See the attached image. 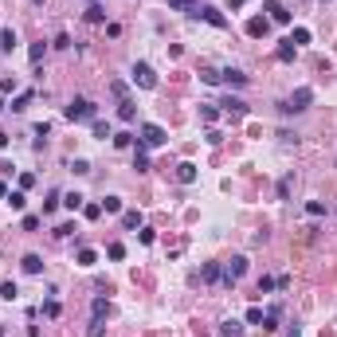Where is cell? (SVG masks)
<instances>
[{"label":"cell","instance_id":"9f6ffc18","mask_svg":"<svg viewBox=\"0 0 337 337\" xmlns=\"http://www.w3.org/2000/svg\"><path fill=\"white\" fill-rule=\"evenodd\" d=\"M31 4H44V0H31Z\"/></svg>","mask_w":337,"mask_h":337},{"label":"cell","instance_id":"f6af8a7d","mask_svg":"<svg viewBox=\"0 0 337 337\" xmlns=\"http://www.w3.org/2000/svg\"><path fill=\"white\" fill-rule=\"evenodd\" d=\"M290 184H294L290 176H282V180H279V196H282V200H286V196H290Z\"/></svg>","mask_w":337,"mask_h":337},{"label":"cell","instance_id":"d590c367","mask_svg":"<svg viewBox=\"0 0 337 337\" xmlns=\"http://www.w3.org/2000/svg\"><path fill=\"white\" fill-rule=\"evenodd\" d=\"M200 118H204L208 126H212V122H216V118H220V110H216V106H200Z\"/></svg>","mask_w":337,"mask_h":337},{"label":"cell","instance_id":"484cf974","mask_svg":"<svg viewBox=\"0 0 337 337\" xmlns=\"http://www.w3.org/2000/svg\"><path fill=\"white\" fill-rule=\"evenodd\" d=\"M44 55H47V44H31V51H28L31 67H40V63H44Z\"/></svg>","mask_w":337,"mask_h":337},{"label":"cell","instance_id":"e0dca14e","mask_svg":"<svg viewBox=\"0 0 337 337\" xmlns=\"http://www.w3.org/2000/svg\"><path fill=\"white\" fill-rule=\"evenodd\" d=\"M220 337H243V322H235V318H228V322L220 325Z\"/></svg>","mask_w":337,"mask_h":337},{"label":"cell","instance_id":"8d00e7d4","mask_svg":"<svg viewBox=\"0 0 337 337\" xmlns=\"http://www.w3.org/2000/svg\"><path fill=\"white\" fill-rule=\"evenodd\" d=\"M83 216H87V220H98V216H102V204H83Z\"/></svg>","mask_w":337,"mask_h":337},{"label":"cell","instance_id":"7dc6e473","mask_svg":"<svg viewBox=\"0 0 337 337\" xmlns=\"http://www.w3.org/2000/svg\"><path fill=\"white\" fill-rule=\"evenodd\" d=\"M16 90V79H0V94H12Z\"/></svg>","mask_w":337,"mask_h":337},{"label":"cell","instance_id":"11a10c76","mask_svg":"<svg viewBox=\"0 0 337 337\" xmlns=\"http://www.w3.org/2000/svg\"><path fill=\"white\" fill-rule=\"evenodd\" d=\"M4 110H8V102H4V94H0V114H4Z\"/></svg>","mask_w":337,"mask_h":337},{"label":"cell","instance_id":"44dd1931","mask_svg":"<svg viewBox=\"0 0 337 337\" xmlns=\"http://www.w3.org/2000/svg\"><path fill=\"white\" fill-rule=\"evenodd\" d=\"M122 228L126 232H137L141 228V212H122Z\"/></svg>","mask_w":337,"mask_h":337},{"label":"cell","instance_id":"7a4b0ae2","mask_svg":"<svg viewBox=\"0 0 337 337\" xmlns=\"http://www.w3.org/2000/svg\"><path fill=\"white\" fill-rule=\"evenodd\" d=\"M247 275V255H232L228 263H223V275H220V282L223 286H235V282Z\"/></svg>","mask_w":337,"mask_h":337},{"label":"cell","instance_id":"d4e9b609","mask_svg":"<svg viewBox=\"0 0 337 337\" xmlns=\"http://www.w3.org/2000/svg\"><path fill=\"white\" fill-rule=\"evenodd\" d=\"M59 204H63V192H47V200H44V216H51Z\"/></svg>","mask_w":337,"mask_h":337},{"label":"cell","instance_id":"8992f818","mask_svg":"<svg viewBox=\"0 0 337 337\" xmlns=\"http://www.w3.org/2000/svg\"><path fill=\"white\" fill-rule=\"evenodd\" d=\"M196 16H200V20H208L212 28H228V16H223L220 8H212V4H204V8H196Z\"/></svg>","mask_w":337,"mask_h":337},{"label":"cell","instance_id":"d6986e66","mask_svg":"<svg viewBox=\"0 0 337 337\" xmlns=\"http://www.w3.org/2000/svg\"><path fill=\"white\" fill-rule=\"evenodd\" d=\"M118 118H122V122H133V118H137V106H133V98L118 102Z\"/></svg>","mask_w":337,"mask_h":337},{"label":"cell","instance_id":"f907efd6","mask_svg":"<svg viewBox=\"0 0 337 337\" xmlns=\"http://www.w3.org/2000/svg\"><path fill=\"white\" fill-rule=\"evenodd\" d=\"M8 192H12V189H8V184H4V180H0V200H8Z\"/></svg>","mask_w":337,"mask_h":337},{"label":"cell","instance_id":"30bf717a","mask_svg":"<svg viewBox=\"0 0 337 337\" xmlns=\"http://www.w3.org/2000/svg\"><path fill=\"white\" fill-rule=\"evenodd\" d=\"M106 314H110V302L106 298H94L90 302V322H106Z\"/></svg>","mask_w":337,"mask_h":337},{"label":"cell","instance_id":"603a6c76","mask_svg":"<svg viewBox=\"0 0 337 337\" xmlns=\"http://www.w3.org/2000/svg\"><path fill=\"white\" fill-rule=\"evenodd\" d=\"M8 204H12V212H24V208H28V196H24V189L8 192Z\"/></svg>","mask_w":337,"mask_h":337},{"label":"cell","instance_id":"2e32d148","mask_svg":"<svg viewBox=\"0 0 337 337\" xmlns=\"http://www.w3.org/2000/svg\"><path fill=\"white\" fill-rule=\"evenodd\" d=\"M294 55H298V47H294L290 40H286V44H279V51H275V59H279V63H294Z\"/></svg>","mask_w":337,"mask_h":337},{"label":"cell","instance_id":"277c9868","mask_svg":"<svg viewBox=\"0 0 337 337\" xmlns=\"http://www.w3.org/2000/svg\"><path fill=\"white\" fill-rule=\"evenodd\" d=\"M67 118H71V122H94V118H98V106L90 102V98H74V102L67 106Z\"/></svg>","mask_w":337,"mask_h":337},{"label":"cell","instance_id":"bcb514c9","mask_svg":"<svg viewBox=\"0 0 337 337\" xmlns=\"http://www.w3.org/2000/svg\"><path fill=\"white\" fill-rule=\"evenodd\" d=\"M137 239H141V243H153L157 235H153V228H137Z\"/></svg>","mask_w":337,"mask_h":337},{"label":"cell","instance_id":"7c38bea8","mask_svg":"<svg viewBox=\"0 0 337 337\" xmlns=\"http://www.w3.org/2000/svg\"><path fill=\"white\" fill-rule=\"evenodd\" d=\"M176 180H180V184H192V180H196V165L180 161V165H176Z\"/></svg>","mask_w":337,"mask_h":337},{"label":"cell","instance_id":"ac0fdd59","mask_svg":"<svg viewBox=\"0 0 337 337\" xmlns=\"http://www.w3.org/2000/svg\"><path fill=\"white\" fill-rule=\"evenodd\" d=\"M20 267H24L28 275H40V271H44V259H40V255H24V259H20Z\"/></svg>","mask_w":337,"mask_h":337},{"label":"cell","instance_id":"f546056e","mask_svg":"<svg viewBox=\"0 0 337 337\" xmlns=\"http://www.w3.org/2000/svg\"><path fill=\"white\" fill-rule=\"evenodd\" d=\"M87 20H90V24H102V20H106V8H102V4H90V8H87Z\"/></svg>","mask_w":337,"mask_h":337},{"label":"cell","instance_id":"c3c4849f","mask_svg":"<svg viewBox=\"0 0 337 337\" xmlns=\"http://www.w3.org/2000/svg\"><path fill=\"white\" fill-rule=\"evenodd\" d=\"M40 228V216H24V232H35Z\"/></svg>","mask_w":337,"mask_h":337},{"label":"cell","instance_id":"681fc988","mask_svg":"<svg viewBox=\"0 0 337 337\" xmlns=\"http://www.w3.org/2000/svg\"><path fill=\"white\" fill-rule=\"evenodd\" d=\"M267 290H275V279H267V275H263V279H259V294H267Z\"/></svg>","mask_w":337,"mask_h":337},{"label":"cell","instance_id":"ee69618b","mask_svg":"<svg viewBox=\"0 0 337 337\" xmlns=\"http://www.w3.org/2000/svg\"><path fill=\"white\" fill-rule=\"evenodd\" d=\"M67 235H74V223H59V228H55V239H67Z\"/></svg>","mask_w":337,"mask_h":337},{"label":"cell","instance_id":"5bb4252c","mask_svg":"<svg viewBox=\"0 0 337 337\" xmlns=\"http://www.w3.org/2000/svg\"><path fill=\"white\" fill-rule=\"evenodd\" d=\"M74 263H79V267H94V263H98V251H94V247H79Z\"/></svg>","mask_w":337,"mask_h":337},{"label":"cell","instance_id":"60d3db41","mask_svg":"<svg viewBox=\"0 0 337 337\" xmlns=\"http://www.w3.org/2000/svg\"><path fill=\"white\" fill-rule=\"evenodd\" d=\"M59 310H63V306H59L55 298H47V302H44V314H47V318H59Z\"/></svg>","mask_w":337,"mask_h":337},{"label":"cell","instance_id":"ba28073f","mask_svg":"<svg viewBox=\"0 0 337 337\" xmlns=\"http://www.w3.org/2000/svg\"><path fill=\"white\" fill-rule=\"evenodd\" d=\"M220 106H223V114H232V118H243V114H247V102H243V98H235V94H228Z\"/></svg>","mask_w":337,"mask_h":337},{"label":"cell","instance_id":"7402d4cb","mask_svg":"<svg viewBox=\"0 0 337 337\" xmlns=\"http://www.w3.org/2000/svg\"><path fill=\"white\" fill-rule=\"evenodd\" d=\"M275 329H279V310L271 306V310L263 314V333H275Z\"/></svg>","mask_w":337,"mask_h":337},{"label":"cell","instance_id":"f35d334b","mask_svg":"<svg viewBox=\"0 0 337 337\" xmlns=\"http://www.w3.org/2000/svg\"><path fill=\"white\" fill-rule=\"evenodd\" d=\"M247 325H263V310H259V306L247 310Z\"/></svg>","mask_w":337,"mask_h":337},{"label":"cell","instance_id":"5b68a950","mask_svg":"<svg viewBox=\"0 0 337 337\" xmlns=\"http://www.w3.org/2000/svg\"><path fill=\"white\" fill-rule=\"evenodd\" d=\"M133 83L141 90H157V74H153V67L149 63H133Z\"/></svg>","mask_w":337,"mask_h":337},{"label":"cell","instance_id":"74e56055","mask_svg":"<svg viewBox=\"0 0 337 337\" xmlns=\"http://www.w3.org/2000/svg\"><path fill=\"white\" fill-rule=\"evenodd\" d=\"M114 145L118 149H130L133 145V133H114Z\"/></svg>","mask_w":337,"mask_h":337},{"label":"cell","instance_id":"680465c9","mask_svg":"<svg viewBox=\"0 0 337 337\" xmlns=\"http://www.w3.org/2000/svg\"><path fill=\"white\" fill-rule=\"evenodd\" d=\"M90 4H98V0H90Z\"/></svg>","mask_w":337,"mask_h":337},{"label":"cell","instance_id":"9a60e30c","mask_svg":"<svg viewBox=\"0 0 337 337\" xmlns=\"http://www.w3.org/2000/svg\"><path fill=\"white\" fill-rule=\"evenodd\" d=\"M220 275H223L220 263H204V267H200V279H204V282H220Z\"/></svg>","mask_w":337,"mask_h":337},{"label":"cell","instance_id":"6da1fadb","mask_svg":"<svg viewBox=\"0 0 337 337\" xmlns=\"http://www.w3.org/2000/svg\"><path fill=\"white\" fill-rule=\"evenodd\" d=\"M165 141H169V133H165L157 122H145V126L137 130V145L141 149H157V145H165Z\"/></svg>","mask_w":337,"mask_h":337},{"label":"cell","instance_id":"52a82bcc","mask_svg":"<svg viewBox=\"0 0 337 337\" xmlns=\"http://www.w3.org/2000/svg\"><path fill=\"white\" fill-rule=\"evenodd\" d=\"M267 31H271V20H267V16H251L247 20V35L251 40H263Z\"/></svg>","mask_w":337,"mask_h":337},{"label":"cell","instance_id":"816d5d0a","mask_svg":"<svg viewBox=\"0 0 337 337\" xmlns=\"http://www.w3.org/2000/svg\"><path fill=\"white\" fill-rule=\"evenodd\" d=\"M243 4H247V0H228V8H243Z\"/></svg>","mask_w":337,"mask_h":337},{"label":"cell","instance_id":"db71d44e","mask_svg":"<svg viewBox=\"0 0 337 337\" xmlns=\"http://www.w3.org/2000/svg\"><path fill=\"white\" fill-rule=\"evenodd\" d=\"M286 337H302V329H298V325H290V333H286Z\"/></svg>","mask_w":337,"mask_h":337},{"label":"cell","instance_id":"8fae6325","mask_svg":"<svg viewBox=\"0 0 337 337\" xmlns=\"http://www.w3.org/2000/svg\"><path fill=\"white\" fill-rule=\"evenodd\" d=\"M220 79L228 83V87H247V74L235 71V67H228V71H220Z\"/></svg>","mask_w":337,"mask_h":337},{"label":"cell","instance_id":"b9f144b4","mask_svg":"<svg viewBox=\"0 0 337 337\" xmlns=\"http://www.w3.org/2000/svg\"><path fill=\"white\" fill-rule=\"evenodd\" d=\"M51 47H59V51H67V47H71V35H67V31H59V35H55V44H51Z\"/></svg>","mask_w":337,"mask_h":337},{"label":"cell","instance_id":"1f68e13d","mask_svg":"<svg viewBox=\"0 0 337 337\" xmlns=\"http://www.w3.org/2000/svg\"><path fill=\"white\" fill-rule=\"evenodd\" d=\"M110 94H114L118 102H126V98H130V87H126V83H110Z\"/></svg>","mask_w":337,"mask_h":337},{"label":"cell","instance_id":"ffe728a7","mask_svg":"<svg viewBox=\"0 0 337 337\" xmlns=\"http://www.w3.org/2000/svg\"><path fill=\"white\" fill-rule=\"evenodd\" d=\"M133 169H137V173H149V153L141 145L133 149Z\"/></svg>","mask_w":337,"mask_h":337},{"label":"cell","instance_id":"4fadbf2b","mask_svg":"<svg viewBox=\"0 0 337 337\" xmlns=\"http://www.w3.org/2000/svg\"><path fill=\"white\" fill-rule=\"evenodd\" d=\"M83 204H87V196H83V192H63V208H71V212H83Z\"/></svg>","mask_w":337,"mask_h":337},{"label":"cell","instance_id":"ab89813d","mask_svg":"<svg viewBox=\"0 0 337 337\" xmlns=\"http://www.w3.org/2000/svg\"><path fill=\"white\" fill-rule=\"evenodd\" d=\"M71 169H74L79 176H87V173H90V161H83V157H74V161H71Z\"/></svg>","mask_w":337,"mask_h":337},{"label":"cell","instance_id":"d6a6232c","mask_svg":"<svg viewBox=\"0 0 337 337\" xmlns=\"http://www.w3.org/2000/svg\"><path fill=\"white\" fill-rule=\"evenodd\" d=\"M306 216L322 220V216H325V204H322V200H310V204H306Z\"/></svg>","mask_w":337,"mask_h":337},{"label":"cell","instance_id":"3957f363","mask_svg":"<svg viewBox=\"0 0 337 337\" xmlns=\"http://www.w3.org/2000/svg\"><path fill=\"white\" fill-rule=\"evenodd\" d=\"M310 102H314V90H310V87H298L290 98L282 102V114H302V110H310Z\"/></svg>","mask_w":337,"mask_h":337},{"label":"cell","instance_id":"f1b7e54d","mask_svg":"<svg viewBox=\"0 0 337 337\" xmlns=\"http://www.w3.org/2000/svg\"><path fill=\"white\" fill-rule=\"evenodd\" d=\"M0 298L16 302V298H20V286H16V282H0Z\"/></svg>","mask_w":337,"mask_h":337},{"label":"cell","instance_id":"f5cc1de1","mask_svg":"<svg viewBox=\"0 0 337 337\" xmlns=\"http://www.w3.org/2000/svg\"><path fill=\"white\" fill-rule=\"evenodd\" d=\"M0 149H8V133L0 130Z\"/></svg>","mask_w":337,"mask_h":337},{"label":"cell","instance_id":"83f0119b","mask_svg":"<svg viewBox=\"0 0 337 337\" xmlns=\"http://www.w3.org/2000/svg\"><path fill=\"white\" fill-rule=\"evenodd\" d=\"M12 47H16V31L4 28V31H0V51H12Z\"/></svg>","mask_w":337,"mask_h":337},{"label":"cell","instance_id":"4dcf8cb0","mask_svg":"<svg viewBox=\"0 0 337 337\" xmlns=\"http://www.w3.org/2000/svg\"><path fill=\"white\" fill-rule=\"evenodd\" d=\"M290 44H294V47L310 44V28H294V31H290Z\"/></svg>","mask_w":337,"mask_h":337},{"label":"cell","instance_id":"e575fe53","mask_svg":"<svg viewBox=\"0 0 337 337\" xmlns=\"http://www.w3.org/2000/svg\"><path fill=\"white\" fill-rule=\"evenodd\" d=\"M102 212H122V196H106V200H102Z\"/></svg>","mask_w":337,"mask_h":337},{"label":"cell","instance_id":"91938a15","mask_svg":"<svg viewBox=\"0 0 337 337\" xmlns=\"http://www.w3.org/2000/svg\"><path fill=\"white\" fill-rule=\"evenodd\" d=\"M322 4H325V0H322Z\"/></svg>","mask_w":337,"mask_h":337},{"label":"cell","instance_id":"cb8c5ba5","mask_svg":"<svg viewBox=\"0 0 337 337\" xmlns=\"http://www.w3.org/2000/svg\"><path fill=\"white\" fill-rule=\"evenodd\" d=\"M31 98H35L31 90H24V94H16V98H12V110H16V114H24V110L31 106Z\"/></svg>","mask_w":337,"mask_h":337},{"label":"cell","instance_id":"4316f807","mask_svg":"<svg viewBox=\"0 0 337 337\" xmlns=\"http://www.w3.org/2000/svg\"><path fill=\"white\" fill-rule=\"evenodd\" d=\"M169 8H176V12H192V16H196V8H200V4H196V0H169Z\"/></svg>","mask_w":337,"mask_h":337},{"label":"cell","instance_id":"6f0895ef","mask_svg":"<svg viewBox=\"0 0 337 337\" xmlns=\"http://www.w3.org/2000/svg\"><path fill=\"white\" fill-rule=\"evenodd\" d=\"M0 337H4V325H0Z\"/></svg>","mask_w":337,"mask_h":337},{"label":"cell","instance_id":"9c48e42d","mask_svg":"<svg viewBox=\"0 0 337 337\" xmlns=\"http://www.w3.org/2000/svg\"><path fill=\"white\" fill-rule=\"evenodd\" d=\"M267 16H271V20H275V24H290V12H286V8H282L279 0H267V8H263Z\"/></svg>","mask_w":337,"mask_h":337},{"label":"cell","instance_id":"7bdbcfd3","mask_svg":"<svg viewBox=\"0 0 337 337\" xmlns=\"http://www.w3.org/2000/svg\"><path fill=\"white\" fill-rule=\"evenodd\" d=\"M106 255H110V259H126V247H122V243H110V247H106Z\"/></svg>","mask_w":337,"mask_h":337},{"label":"cell","instance_id":"836d02e7","mask_svg":"<svg viewBox=\"0 0 337 337\" xmlns=\"http://www.w3.org/2000/svg\"><path fill=\"white\" fill-rule=\"evenodd\" d=\"M90 126H94V137H114V133H110V126H106V122H98V118H94V122H90Z\"/></svg>","mask_w":337,"mask_h":337}]
</instances>
